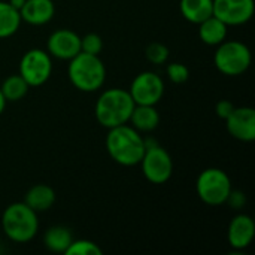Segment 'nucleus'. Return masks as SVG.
I'll return each mask as SVG.
<instances>
[{"label":"nucleus","instance_id":"1","mask_svg":"<svg viewBox=\"0 0 255 255\" xmlns=\"http://www.w3.org/2000/svg\"><path fill=\"white\" fill-rule=\"evenodd\" d=\"M145 149V139L131 126L123 124L109 128L106 136V151L115 163L133 167L140 163Z\"/></svg>","mask_w":255,"mask_h":255},{"label":"nucleus","instance_id":"2","mask_svg":"<svg viewBox=\"0 0 255 255\" xmlns=\"http://www.w3.org/2000/svg\"><path fill=\"white\" fill-rule=\"evenodd\" d=\"M134 108V102L128 91L123 88L105 90L94 106V115L100 126L105 128H114L127 124Z\"/></svg>","mask_w":255,"mask_h":255},{"label":"nucleus","instance_id":"3","mask_svg":"<svg viewBox=\"0 0 255 255\" xmlns=\"http://www.w3.org/2000/svg\"><path fill=\"white\" fill-rule=\"evenodd\" d=\"M67 75L72 85L82 93L99 91L106 81V67L99 55L79 52L69 60Z\"/></svg>","mask_w":255,"mask_h":255},{"label":"nucleus","instance_id":"4","mask_svg":"<svg viewBox=\"0 0 255 255\" xmlns=\"http://www.w3.org/2000/svg\"><path fill=\"white\" fill-rule=\"evenodd\" d=\"M1 227L4 235L16 244H27L39 232L37 212L24 202L9 205L1 215Z\"/></svg>","mask_w":255,"mask_h":255},{"label":"nucleus","instance_id":"5","mask_svg":"<svg viewBox=\"0 0 255 255\" xmlns=\"http://www.w3.org/2000/svg\"><path fill=\"white\" fill-rule=\"evenodd\" d=\"M230 176L218 167H208L200 172L196 181V191L199 199L209 206L224 205L232 193Z\"/></svg>","mask_w":255,"mask_h":255},{"label":"nucleus","instance_id":"6","mask_svg":"<svg viewBox=\"0 0 255 255\" xmlns=\"http://www.w3.org/2000/svg\"><path fill=\"white\" fill-rule=\"evenodd\" d=\"M214 54L215 67L227 76H239L245 73L251 66V51L250 48L239 40H224L217 45Z\"/></svg>","mask_w":255,"mask_h":255},{"label":"nucleus","instance_id":"7","mask_svg":"<svg viewBox=\"0 0 255 255\" xmlns=\"http://www.w3.org/2000/svg\"><path fill=\"white\" fill-rule=\"evenodd\" d=\"M146 149L140 160V167L143 176L155 185L166 184L173 175V160L172 155L160 145L145 140Z\"/></svg>","mask_w":255,"mask_h":255},{"label":"nucleus","instance_id":"8","mask_svg":"<svg viewBox=\"0 0 255 255\" xmlns=\"http://www.w3.org/2000/svg\"><path fill=\"white\" fill-rule=\"evenodd\" d=\"M19 75L28 87L43 85L52 75V57L39 48L28 49L19 61Z\"/></svg>","mask_w":255,"mask_h":255},{"label":"nucleus","instance_id":"9","mask_svg":"<svg viewBox=\"0 0 255 255\" xmlns=\"http://www.w3.org/2000/svg\"><path fill=\"white\" fill-rule=\"evenodd\" d=\"M134 105H149L155 106L164 94V82L161 76L155 72L145 70L139 73L130 85L128 90Z\"/></svg>","mask_w":255,"mask_h":255},{"label":"nucleus","instance_id":"10","mask_svg":"<svg viewBox=\"0 0 255 255\" xmlns=\"http://www.w3.org/2000/svg\"><path fill=\"white\" fill-rule=\"evenodd\" d=\"M254 10V0H214V15L227 25L247 24Z\"/></svg>","mask_w":255,"mask_h":255},{"label":"nucleus","instance_id":"11","mask_svg":"<svg viewBox=\"0 0 255 255\" xmlns=\"http://www.w3.org/2000/svg\"><path fill=\"white\" fill-rule=\"evenodd\" d=\"M46 52L57 60H72L81 52V36L69 28L52 31L46 42Z\"/></svg>","mask_w":255,"mask_h":255},{"label":"nucleus","instance_id":"12","mask_svg":"<svg viewBox=\"0 0 255 255\" xmlns=\"http://www.w3.org/2000/svg\"><path fill=\"white\" fill-rule=\"evenodd\" d=\"M227 131L232 137L241 142L255 140V111L254 108L242 106L232 111V114L224 120Z\"/></svg>","mask_w":255,"mask_h":255},{"label":"nucleus","instance_id":"13","mask_svg":"<svg viewBox=\"0 0 255 255\" xmlns=\"http://www.w3.org/2000/svg\"><path fill=\"white\" fill-rule=\"evenodd\" d=\"M255 236L254 220L247 214H238L229 224L227 239L232 248L235 250H245L248 248Z\"/></svg>","mask_w":255,"mask_h":255},{"label":"nucleus","instance_id":"14","mask_svg":"<svg viewBox=\"0 0 255 255\" xmlns=\"http://www.w3.org/2000/svg\"><path fill=\"white\" fill-rule=\"evenodd\" d=\"M55 13V4L52 0H25L19 9L21 21L30 25H45Z\"/></svg>","mask_w":255,"mask_h":255},{"label":"nucleus","instance_id":"15","mask_svg":"<svg viewBox=\"0 0 255 255\" xmlns=\"http://www.w3.org/2000/svg\"><path fill=\"white\" fill-rule=\"evenodd\" d=\"M130 126L139 133H149L155 130L160 124V114L155 106L149 105H134L130 120Z\"/></svg>","mask_w":255,"mask_h":255},{"label":"nucleus","instance_id":"16","mask_svg":"<svg viewBox=\"0 0 255 255\" xmlns=\"http://www.w3.org/2000/svg\"><path fill=\"white\" fill-rule=\"evenodd\" d=\"M197 25H199V37L205 45L217 46L221 42H224L227 37L229 25L224 24L221 19H218L215 15L206 18Z\"/></svg>","mask_w":255,"mask_h":255},{"label":"nucleus","instance_id":"17","mask_svg":"<svg viewBox=\"0 0 255 255\" xmlns=\"http://www.w3.org/2000/svg\"><path fill=\"white\" fill-rule=\"evenodd\" d=\"M24 203L37 214L45 212L55 203V191L46 184H36L25 193Z\"/></svg>","mask_w":255,"mask_h":255},{"label":"nucleus","instance_id":"18","mask_svg":"<svg viewBox=\"0 0 255 255\" xmlns=\"http://www.w3.org/2000/svg\"><path fill=\"white\" fill-rule=\"evenodd\" d=\"M179 10L187 21L200 24L214 15V0H181Z\"/></svg>","mask_w":255,"mask_h":255},{"label":"nucleus","instance_id":"19","mask_svg":"<svg viewBox=\"0 0 255 255\" xmlns=\"http://www.w3.org/2000/svg\"><path fill=\"white\" fill-rule=\"evenodd\" d=\"M72 241H73L72 232L64 226L49 227L43 235V244L46 250L57 254H64Z\"/></svg>","mask_w":255,"mask_h":255},{"label":"nucleus","instance_id":"20","mask_svg":"<svg viewBox=\"0 0 255 255\" xmlns=\"http://www.w3.org/2000/svg\"><path fill=\"white\" fill-rule=\"evenodd\" d=\"M21 22L19 10L12 7L7 1H0V39L13 36Z\"/></svg>","mask_w":255,"mask_h":255},{"label":"nucleus","instance_id":"21","mask_svg":"<svg viewBox=\"0 0 255 255\" xmlns=\"http://www.w3.org/2000/svg\"><path fill=\"white\" fill-rule=\"evenodd\" d=\"M28 84L24 81V78L18 73V75H10L7 76L3 84L0 85V91L4 96L6 102H18L21 100L27 91H28Z\"/></svg>","mask_w":255,"mask_h":255},{"label":"nucleus","instance_id":"22","mask_svg":"<svg viewBox=\"0 0 255 255\" xmlns=\"http://www.w3.org/2000/svg\"><path fill=\"white\" fill-rule=\"evenodd\" d=\"M66 255H102L103 251L102 248L87 239H78V241H72L70 245L66 250Z\"/></svg>","mask_w":255,"mask_h":255},{"label":"nucleus","instance_id":"23","mask_svg":"<svg viewBox=\"0 0 255 255\" xmlns=\"http://www.w3.org/2000/svg\"><path fill=\"white\" fill-rule=\"evenodd\" d=\"M145 57L149 63L155 64V66H160V64H164L167 63L169 60V48L164 45V43H160V42H152L146 46L145 49Z\"/></svg>","mask_w":255,"mask_h":255},{"label":"nucleus","instance_id":"24","mask_svg":"<svg viewBox=\"0 0 255 255\" xmlns=\"http://www.w3.org/2000/svg\"><path fill=\"white\" fill-rule=\"evenodd\" d=\"M103 49V39L97 33H88L81 37V51L93 55H100Z\"/></svg>","mask_w":255,"mask_h":255},{"label":"nucleus","instance_id":"25","mask_svg":"<svg viewBox=\"0 0 255 255\" xmlns=\"http://www.w3.org/2000/svg\"><path fill=\"white\" fill-rule=\"evenodd\" d=\"M166 73H167V78L173 82V84H184L188 81L190 78V70L185 64L182 63H169L167 67H166Z\"/></svg>","mask_w":255,"mask_h":255},{"label":"nucleus","instance_id":"26","mask_svg":"<svg viewBox=\"0 0 255 255\" xmlns=\"http://www.w3.org/2000/svg\"><path fill=\"white\" fill-rule=\"evenodd\" d=\"M233 109H235V105H233L230 100H220V102L217 103V106H215L217 115H218L220 118H223V120H226V118L232 114Z\"/></svg>","mask_w":255,"mask_h":255},{"label":"nucleus","instance_id":"27","mask_svg":"<svg viewBox=\"0 0 255 255\" xmlns=\"http://www.w3.org/2000/svg\"><path fill=\"white\" fill-rule=\"evenodd\" d=\"M226 203L232 205L235 209H241V208L245 205V194H244L242 191L232 190V193H230V196H229V199H227Z\"/></svg>","mask_w":255,"mask_h":255},{"label":"nucleus","instance_id":"28","mask_svg":"<svg viewBox=\"0 0 255 255\" xmlns=\"http://www.w3.org/2000/svg\"><path fill=\"white\" fill-rule=\"evenodd\" d=\"M7 3H9L12 7H15L16 10H19V9L22 7V4L25 3V0H9Z\"/></svg>","mask_w":255,"mask_h":255},{"label":"nucleus","instance_id":"29","mask_svg":"<svg viewBox=\"0 0 255 255\" xmlns=\"http://www.w3.org/2000/svg\"><path fill=\"white\" fill-rule=\"evenodd\" d=\"M6 99H4V96L1 94V91H0V115L4 112V108H6Z\"/></svg>","mask_w":255,"mask_h":255}]
</instances>
